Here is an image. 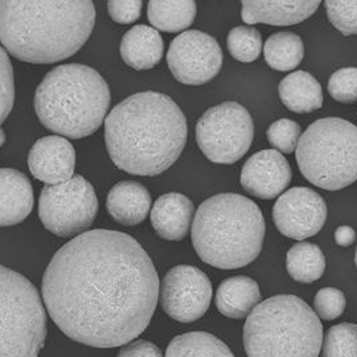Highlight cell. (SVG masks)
I'll use <instances>...</instances> for the list:
<instances>
[{"label":"cell","instance_id":"obj_21","mask_svg":"<svg viewBox=\"0 0 357 357\" xmlns=\"http://www.w3.org/2000/svg\"><path fill=\"white\" fill-rule=\"evenodd\" d=\"M261 293L258 283L243 275L231 277L218 286L217 310L227 318L243 319L259 305Z\"/></svg>","mask_w":357,"mask_h":357},{"label":"cell","instance_id":"obj_32","mask_svg":"<svg viewBox=\"0 0 357 357\" xmlns=\"http://www.w3.org/2000/svg\"><path fill=\"white\" fill-rule=\"evenodd\" d=\"M15 102V79L13 64L3 47H0V125L13 112Z\"/></svg>","mask_w":357,"mask_h":357},{"label":"cell","instance_id":"obj_38","mask_svg":"<svg viewBox=\"0 0 357 357\" xmlns=\"http://www.w3.org/2000/svg\"><path fill=\"white\" fill-rule=\"evenodd\" d=\"M355 264H356V268H357V248H356V253H355Z\"/></svg>","mask_w":357,"mask_h":357},{"label":"cell","instance_id":"obj_14","mask_svg":"<svg viewBox=\"0 0 357 357\" xmlns=\"http://www.w3.org/2000/svg\"><path fill=\"white\" fill-rule=\"evenodd\" d=\"M293 178L287 159L277 150H264L250 156L241 171V185L252 196L271 200L281 196Z\"/></svg>","mask_w":357,"mask_h":357},{"label":"cell","instance_id":"obj_7","mask_svg":"<svg viewBox=\"0 0 357 357\" xmlns=\"http://www.w3.org/2000/svg\"><path fill=\"white\" fill-rule=\"evenodd\" d=\"M296 163L311 184L339 191L357 180V126L342 118L312 122L296 146Z\"/></svg>","mask_w":357,"mask_h":357},{"label":"cell","instance_id":"obj_24","mask_svg":"<svg viewBox=\"0 0 357 357\" xmlns=\"http://www.w3.org/2000/svg\"><path fill=\"white\" fill-rule=\"evenodd\" d=\"M166 357H234L229 347L209 332L178 335L167 347Z\"/></svg>","mask_w":357,"mask_h":357},{"label":"cell","instance_id":"obj_5","mask_svg":"<svg viewBox=\"0 0 357 357\" xmlns=\"http://www.w3.org/2000/svg\"><path fill=\"white\" fill-rule=\"evenodd\" d=\"M110 88L88 65H60L51 70L35 93V112L44 128L81 139L101 128L110 106Z\"/></svg>","mask_w":357,"mask_h":357},{"label":"cell","instance_id":"obj_28","mask_svg":"<svg viewBox=\"0 0 357 357\" xmlns=\"http://www.w3.org/2000/svg\"><path fill=\"white\" fill-rule=\"evenodd\" d=\"M323 357H357V324L340 323L331 327L323 343Z\"/></svg>","mask_w":357,"mask_h":357},{"label":"cell","instance_id":"obj_33","mask_svg":"<svg viewBox=\"0 0 357 357\" xmlns=\"http://www.w3.org/2000/svg\"><path fill=\"white\" fill-rule=\"evenodd\" d=\"M347 306L344 294L335 287H324L314 298L315 312L323 320L337 319Z\"/></svg>","mask_w":357,"mask_h":357},{"label":"cell","instance_id":"obj_25","mask_svg":"<svg viewBox=\"0 0 357 357\" xmlns=\"http://www.w3.org/2000/svg\"><path fill=\"white\" fill-rule=\"evenodd\" d=\"M264 56L268 66L274 70H294L305 57L303 40L289 31L274 33L265 43Z\"/></svg>","mask_w":357,"mask_h":357},{"label":"cell","instance_id":"obj_10","mask_svg":"<svg viewBox=\"0 0 357 357\" xmlns=\"http://www.w3.org/2000/svg\"><path fill=\"white\" fill-rule=\"evenodd\" d=\"M98 213L97 195L86 178L75 175L63 184L45 185L38 199V217L53 234L69 238L82 234Z\"/></svg>","mask_w":357,"mask_h":357},{"label":"cell","instance_id":"obj_20","mask_svg":"<svg viewBox=\"0 0 357 357\" xmlns=\"http://www.w3.org/2000/svg\"><path fill=\"white\" fill-rule=\"evenodd\" d=\"M165 43L160 33L153 26H132L121 41L122 60L137 70L153 69L163 57Z\"/></svg>","mask_w":357,"mask_h":357},{"label":"cell","instance_id":"obj_8","mask_svg":"<svg viewBox=\"0 0 357 357\" xmlns=\"http://www.w3.org/2000/svg\"><path fill=\"white\" fill-rule=\"evenodd\" d=\"M35 284L0 265V357H38L47 337V312Z\"/></svg>","mask_w":357,"mask_h":357},{"label":"cell","instance_id":"obj_4","mask_svg":"<svg viewBox=\"0 0 357 357\" xmlns=\"http://www.w3.org/2000/svg\"><path fill=\"white\" fill-rule=\"evenodd\" d=\"M192 243L205 264L222 270L241 268L259 255L266 224L253 200L238 193L206 199L192 224Z\"/></svg>","mask_w":357,"mask_h":357},{"label":"cell","instance_id":"obj_6","mask_svg":"<svg viewBox=\"0 0 357 357\" xmlns=\"http://www.w3.org/2000/svg\"><path fill=\"white\" fill-rule=\"evenodd\" d=\"M323 324L295 295H275L259 303L243 326L248 357H319Z\"/></svg>","mask_w":357,"mask_h":357},{"label":"cell","instance_id":"obj_19","mask_svg":"<svg viewBox=\"0 0 357 357\" xmlns=\"http://www.w3.org/2000/svg\"><path fill=\"white\" fill-rule=\"evenodd\" d=\"M151 195L137 181L125 180L110 190L106 208L110 216L123 227H134L143 222L151 209Z\"/></svg>","mask_w":357,"mask_h":357},{"label":"cell","instance_id":"obj_22","mask_svg":"<svg viewBox=\"0 0 357 357\" xmlns=\"http://www.w3.org/2000/svg\"><path fill=\"white\" fill-rule=\"evenodd\" d=\"M278 93L289 110L298 114H308L323 106V90L319 81L305 70H296L280 82Z\"/></svg>","mask_w":357,"mask_h":357},{"label":"cell","instance_id":"obj_29","mask_svg":"<svg viewBox=\"0 0 357 357\" xmlns=\"http://www.w3.org/2000/svg\"><path fill=\"white\" fill-rule=\"evenodd\" d=\"M324 4L332 26L345 36L357 35V0H327Z\"/></svg>","mask_w":357,"mask_h":357},{"label":"cell","instance_id":"obj_36","mask_svg":"<svg viewBox=\"0 0 357 357\" xmlns=\"http://www.w3.org/2000/svg\"><path fill=\"white\" fill-rule=\"evenodd\" d=\"M355 240H356V231L348 225L340 227L335 231V241L339 246H343V248L349 246L355 243Z\"/></svg>","mask_w":357,"mask_h":357},{"label":"cell","instance_id":"obj_13","mask_svg":"<svg viewBox=\"0 0 357 357\" xmlns=\"http://www.w3.org/2000/svg\"><path fill=\"white\" fill-rule=\"evenodd\" d=\"M327 215L324 199L306 187H295L282 193L273 208L277 229L293 240H306L318 234Z\"/></svg>","mask_w":357,"mask_h":357},{"label":"cell","instance_id":"obj_17","mask_svg":"<svg viewBox=\"0 0 357 357\" xmlns=\"http://www.w3.org/2000/svg\"><path fill=\"white\" fill-rule=\"evenodd\" d=\"M195 205L176 192L160 196L151 209V224L156 234L167 241H181L192 229Z\"/></svg>","mask_w":357,"mask_h":357},{"label":"cell","instance_id":"obj_1","mask_svg":"<svg viewBox=\"0 0 357 357\" xmlns=\"http://www.w3.org/2000/svg\"><path fill=\"white\" fill-rule=\"evenodd\" d=\"M159 275L141 243L116 230L84 231L53 255L43 302L69 339L94 348L131 343L153 319Z\"/></svg>","mask_w":357,"mask_h":357},{"label":"cell","instance_id":"obj_23","mask_svg":"<svg viewBox=\"0 0 357 357\" xmlns=\"http://www.w3.org/2000/svg\"><path fill=\"white\" fill-rule=\"evenodd\" d=\"M197 13L193 0H151L149 3V20L156 31L176 33L192 26Z\"/></svg>","mask_w":357,"mask_h":357},{"label":"cell","instance_id":"obj_18","mask_svg":"<svg viewBox=\"0 0 357 357\" xmlns=\"http://www.w3.org/2000/svg\"><path fill=\"white\" fill-rule=\"evenodd\" d=\"M33 188L24 174L0 168V227L23 222L33 209Z\"/></svg>","mask_w":357,"mask_h":357},{"label":"cell","instance_id":"obj_11","mask_svg":"<svg viewBox=\"0 0 357 357\" xmlns=\"http://www.w3.org/2000/svg\"><path fill=\"white\" fill-rule=\"evenodd\" d=\"M222 50L217 40L202 31H185L172 40L167 64L172 76L184 85H204L220 73Z\"/></svg>","mask_w":357,"mask_h":357},{"label":"cell","instance_id":"obj_26","mask_svg":"<svg viewBox=\"0 0 357 357\" xmlns=\"http://www.w3.org/2000/svg\"><path fill=\"white\" fill-rule=\"evenodd\" d=\"M286 268L294 281L312 283L324 274L326 257L315 243H295L287 252Z\"/></svg>","mask_w":357,"mask_h":357},{"label":"cell","instance_id":"obj_2","mask_svg":"<svg viewBox=\"0 0 357 357\" xmlns=\"http://www.w3.org/2000/svg\"><path fill=\"white\" fill-rule=\"evenodd\" d=\"M187 137L185 115L158 91L130 96L105 119L107 153L115 166L131 175L163 174L178 160Z\"/></svg>","mask_w":357,"mask_h":357},{"label":"cell","instance_id":"obj_31","mask_svg":"<svg viewBox=\"0 0 357 357\" xmlns=\"http://www.w3.org/2000/svg\"><path fill=\"white\" fill-rule=\"evenodd\" d=\"M328 91L337 102H356L357 68H342L336 70L328 81Z\"/></svg>","mask_w":357,"mask_h":357},{"label":"cell","instance_id":"obj_35","mask_svg":"<svg viewBox=\"0 0 357 357\" xmlns=\"http://www.w3.org/2000/svg\"><path fill=\"white\" fill-rule=\"evenodd\" d=\"M118 357H163L158 345L147 340H135L125 345Z\"/></svg>","mask_w":357,"mask_h":357},{"label":"cell","instance_id":"obj_12","mask_svg":"<svg viewBox=\"0 0 357 357\" xmlns=\"http://www.w3.org/2000/svg\"><path fill=\"white\" fill-rule=\"evenodd\" d=\"M213 296L212 283L200 268L178 265L171 268L160 289V305L169 318L192 323L203 318Z\"/></svg>","mask_w":357,"mask_h":357},{"label":"cell","instance_id":"obj_16","mask_svg":"<svg viewBox=\"0 0 357 357\" xmlns=\"http://www.w3.org/2000/svg\"><path fill=\"white\" fill-rule=\"evenodd\" d=\"M241 17L246 24L294 26L311 17L319 0H243Z\"/></svg>","mask_w":357,"mask_h":357},{"label":"cell","instance_id":"obj_27","mask_svg":"<svg viewBox=\"0 0 357 357\" xmlns=\"http://www.w3.org/2000/svg\"><path fill=\"white\" fill-rule=\"evenodd\" d=\"M229 53L240 63H253L262 52V36L253 26H234L228 33Z\"/></svg>","mask_w":357,"mask_h":357},{"label":"cell","instance_id":"obj_3","mask_svg":"<svg viewBox=\"0 0 357 357\" xmlns=\"http://www.w3.org/2000/svg\"><path fill=\"white\" fill-rule=\"evenodd\" d=\"M94 26L90 0H0V43L24 63L52 64L72 57Z\"/></svg>","mask_w":357,"mask_h":357},{"label":"cell","instance_id":"obj_30","mask_svg":"<svg viewBox=\"0 0 357 357\" xmlns=\"http://www.w3.org/2000/svg\"><path fill=\"white\" fill-rule=\"evenodd\" d=\"M268 141L274 149L283 153H291L296 150L298 142L302 137V128L291 119L282 118L270 125Z\"/></svg>","mask_w":357,"mask_h":357},{"label":"cell","instance_id":"obj_37","mask_svg":"<svg viewBox=\"0 0 357 357\" xmlns=\"http://www.w3.org/2000/svg\"><path fill=\"white\" fill-rule=\"evenodd\" d=\"M6 139H7V137H6V132H4V130L0 128V149L3 147V144L6 143Z\"/></svg>","mask_w":357,"mask_h":357},{"label":"cell","instance_id":"obj_9","mask_svg":"<svg viewBox=\"0 0 357 357\" xmlns=\"http://www.w3.org/2000/svg\"><path fill=\"white\" fill-rule=\"evenodd\" d=\"M255 139L250 113L237 102H222L206 110L196 123V141L206 159L234 165L249 151Z\"/></svg>","mask_w":357,"mask_h":357},{"label":"cell","instance_id":"obj_15","mask_svg":"<svg viewBox=\"0 0 357 357\" xmlns=\"http://www.w3.org/2000/svg\"><path fill=\"white\" fill-rule=\"evenodd\" d=\"M28 167L47 185L63 184L75 176L76 150L64 137H44L29 150Z\"/></svg>","mask_w":357,"mask_h":357},{"label":"cell","instance_id":"obj_34","mask_svg":"<svg viewBox=\"0 0 357 357\" xmlns=\"http://www.w3.org/2000/svg\"><path fill=\"white\" fill-rule=\"evenodd\" d=\"M110 17L119 24H131L141 17V0H110L107 3Z\"/></svg>","mask_w":357,"mask_h":357}]
</instances>
